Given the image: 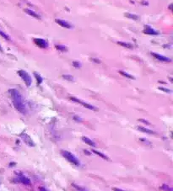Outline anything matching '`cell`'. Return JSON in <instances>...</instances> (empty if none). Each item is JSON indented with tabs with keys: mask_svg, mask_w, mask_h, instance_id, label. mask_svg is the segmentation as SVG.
I'll return each mask as SVG.
<instances>
[{
	"mask_svg": "<svg viewBox=\"0 0 173 191\" xmlns=\"http://www.w3.org/2000/svg\"><path fill=\"white\" fill-rule=\"evenodd\" d=\"M10 94L12 97L13 104H14V106L15 107V109L21 114H24V115L27 114V108L24 102V99L21 95V94L17 89H14V88L10 89Z\"/></svg>",
	"mask_w": 173,
	"mask_h": 191,
	"instance_id": "6da1fadb",
	"label": "cell"
},
{
	"mask_svg": "<svg viewBox=\"0 0 173 191\" xmlns=\"http://www.w3.org/2000/svg\"><path fill=\"white\" fill-rule=\"evenodd\" d=\"M61 154L63 155V157H65V158L67 159L68 162L73 163V164L75 165V166H79L80 162H79V161L78 160L77 157H76L74 154H72V153L68 152V151H62V152H61Z\"/></svg>",
	"mask_w": 173,
	"mask_h": 191,
	"instance_id": "7a4b0ae2",
	"label": "cell"
},
{
	"mask_svg": "<svg viewBox=\"0 0 173 191\" xmlns=\"http://www.w3.org/2000/svg\"><path fill=\"white\" fill-rule=\"evenodd\" d=\"M18 74L22 78V80L25 82L26 86L30 87L31 85L32 80H31V77H30V76L29 73L27 72H26L25 70H19V72H18Z\"/></svg>",
	"mask_w": 173,
	"mask_h": 191,
	"instance_id": "3957f363",
	"label": "cell"
},
{
	"mask_svg": "<svg viewBox=\"0 0 173 191\" xmlns=\"http://www.w3.org/2000/svg\"><path fill=\"white\" fill-rule=\"evenodd\" d=\"M70 99H71V100H73V101H74V102H77V103L80 104V105H82L83 106H84V107H85V108L89 109V110H97V109H96L95 106L90 105V104H88V103H85V102H83V101H81L80 99H78L77 98L71 97V98H70Z\"/></svg>",
	"mask_w": 173,
	"mask_h": 191,
	"instance_id": "277c9868",
	"label": "cell"
},
{
	"mask_svg": "<svg viewBox=\"0 0 173 191\" xmlns=\"http://www.w3.org/2000/svg\"><path fill=\"white\" fill-rule=\"evenodd\" d=\"M34 42L37 46H38L41 48H48V42L46 40L40 38L34 39Z\"/></svg>",
	"mask_w": 173,
	"mask_h": 191,
	"instance_id": "5b68a950",
	"label": "cell"
},
{
	"mask_svg": "<svg viewBox=\"0 0 173 191\" xmlns=\"http://www.w3.org/2000/svg\"><path fill=\"white\" fill-rule=\"evenodd\" d=\"M21 138H22V140L25 142V143H26L28 146H30V147H35V143L33 142V141L31 140V138L27 134H21Z\"/></svg>",
	"mask_w": 173,
	"mask_h": 191,
	"instance_id": "8992f818",
	"label": "cell"
},
{
	"mask_svg": "<svg viewBox=\"0 0 173 191\" xmlns=\"http://www.w3.org/2000/svg\"><path fill=\"white\" fill-rule=\"evenodd\" d=\"M55 22L58 24L59 25H61L62 27H64V28H67V29H71L72 28V25L68 23L66 21L63 20V19H55Z\"/></svg>",
	"mask_w": 173,
	"mask_h": 191,
	"instance_id": "52a82bcc",
	"label": "cell"
},
{
	"mask_svg": "<svg viewBox=\"0 0 173 191\" xmlns=\"http://www.w3.org/2000/svg\"><path fill=\"white\" fill-rule=\"evenodd\" d=\"M152 56H154V58H156L157 60H159V61H161V62H170L172 60L170 59V58H165V57H163V56H161V55H159V54H157V53H154V52H152Z\"/></svg>",
	"mask_w": 173,
	"mask_h": 191,
	"instance_id": "ba28073f",
	"label": "cell"
},
{
	"mask_svg": "<svg viewBox=\"0 0 173 191\" xmlns=\"http://www.w3.org/2000/svg\"><path fill=\"white\" fill-rule=\"evenodd\" d=\"M144 33L145 34H148V35H154V36H156L158 35L159 33L157 31H155L154 29H153L151 27H150L149 25H146L145 26V29L144 30Z\"/></svg>",
	"mask_w": 173,
	"mask_h": 191,
	"instance_id": "9c48e42d",
	"label": "cell"
},
{
	"mask_svg": "<svg viewBox=\"0 0 173 191\" xmlns=\"http://www.w3.org/2000/svg\"><path fill=\"white\" fill-rule=\"evenodd\" d=\"M17 181L21 183H23V184H26V185L30 183V180L27 177H25V176H19V177H18Z\"/></svg>",
	"mask_w": 173,
	"mask_h": 191,
	"instance_id": "30bf717a",
	"label": "cell"
},
{
	"mask_svg": "<svg viewBox=\"0 0 173 191\" xmlns=\"http://www.w3.org/2000/svg\"><path fill=\"white\" fill-rule=\"evenodd\" d=\"M82 140H83L84 142H85L87 145H89V146H90V147H96V143H95L92 140H90V138H88L86 136H83V137H82Z\"/></svg>",
	"mask_w": 173,
	"mask_h": 191,
	"instance_id": "8fae6325",
	"label": "cell"
},
{
	"mask_svg": "<svg viewBox=\"0 0 173 191\" xmlns=\"http://www.w3.org/2000/svg\"><path fill=\"white\" fill-rule=\"evenodd\" d=\"M26 12L29 14V15H31V16H33L34 18H37V19H41V16L37 14L36 12H34V11H32V10H26Z\"/></svg>",
	"mask_w": 173,
	"mask_h": 191,
	"instance_id": "7c38bea8",
	"label": "cell"
},
{
	"mask_svg": "<svg viewBox=\"0 0 173 191\" xmlns=\"http://www.w3.org/2000/svg\"><path fill=\"white\" fill-rule=\"evenodd\" d=\"M92 153H94L96 155H98L99 157H101V158H103V159H105V160H109V158H108V157L106 156L105 154H103V153H100V152H98V151H96V150H92Z\"/></svg>",
	"mask_w": 173,
	"mask_h": 191,
	"instance_id": "4fadbf2b",
	"label": "cell"
},
{
	"mask_svg": "<svg viewBox=\"0 0 173 191\" xmlns=\"http://www.w3.org/2000/svg\"><path fill=\"white\" fill-rule=\"evenodd\" d=\"M138 129H139V131H143V132H145V133L154 134V132L153 131H151V130H149V129H146L145 127H143V126H139V127H138Z\"/></svg>",
	"mask_w": 173,
	"mask_h": 191,
	"instance_id": "5bb4252c",
	"label": "cell"
},
{
	"mask_svg": "<svg viewBox=\"0 0 173 191\" xmlns=\"http://www.w3.org/2000/svg\"><path fill=\"white\" fill-rule=\"evenodd\" d=\"M124 15H125L126 17H128V18H129V19H134V20L139 19V16H138V15H136V14H130V13H126Z\"/></svg>",
	"mask_w": 173,
	"mask_h": 191,
	"instance_id": "9a60e30c",
	"label": "cell"
},
{
	"mask_svg": "<svg viewBox=\"0 0 173 191\" xmlns=\"http://www.w3.org/2000/svg\"><path fill=\"white\" fill-rule=\"evenodd\" d=\"M119 73H120L121 75H123V76L128 77V78H130V79H135L134 77L132 76V75H130V74H128V73H125V72H123V71H120V72H119Z\"/></svg>",
	"mask_w": 173,
	"mask_h": 191,
	"instance_id": "2e32d148",
	"label": "cell"
},
{
	"mask_svg": "<svg viewBox=\"0 0 173 191\" xmlns=\"http://www.w3.org/2000/svg\"><path fill=\"white\" fill-rule=\"evenodd\" d=\"M117 44H118V45H120V46H122V47H123L133 48V46H132L131 44H129V43H125V42L118 41V42H117Z\"/></svg>",
	"mask_w": 173,
	"mask_h": 191,
	"instance_id": "e0dca14e",
	"label": "cell"
},
{
	"mask_svg": "<svg viewBox=\"0 0 173 191\" xmlns=\"http://www.w3.org/2000/svg\"><path fill=\"white\" fill-rule=\"evenodd\" d=\"M34 75L36 77V78H37V83H38V84H41V83H42V81H43V79H42V77H41L40 74H38L37 73H34Z\"/></svg>",
	"mask_w": 173,
	"mask_h": 191,
	"instance_id": "ac0fdd59",
	"label": "cell"
},
{
	"mask_svg": "<svg viewBox=\"0 0 173 191\" xmlns=\"http://www.w3.org/2000/svg\"><path fill=\"white\" fill-rule=\"evenodd\" d=\"M56 48L58 49V51H67L68 49L65 46H61V45H56Z\"/></svg>",
	"mask_w": 173,
	"mask_h": 191,
	"instance_id": "d6986e66",
	"label": "cell"
},
{
	"mask_svg": "<svg viewBox=\"0 0 173 191\" xmlns=\"http://www.w3.org/2000/svg\"><path fill=\"white\" fill-rule=\"evenodd\" d=\"M0 36L3 37V38H4L5 40H10V36H8V35H6L4 32H3L2 30H0Z\"/></svg>",
	"mask_w": 173,
	"mask_h": 191,
	"instance_id": "ffe728a7",
	"label": "cell"
},
{
	"mask_svg": "<svg viewBox=\"0 0 173 191\" xmlns=\"http://www.w3.org/2000/svg\"><path fill=\"white\" fill-rule=\"evenodd\" d=\"M63 77L64 79H66V80H68V81H74V77L71 76V75L65 74V75H63Z\"/></svg>",
	"mask_w": 173,
	"mask_h": 191,
	"instance_id": "44dd1931",
	"label": "cell"
},
{
	"mask_svg": "<svg viewBox=\"0 0 173 191\" xmlns=\"http://www.w3.org/2000/svg\"><path fill=\"white\" fill-rule=\"evenodd\" d=\"M73 186L76 189V190H78L79 191H87L85 189H84V188H81L80 186H77L76 184H74V183H73Z\"/></svg>",
	"mask_w": 173,
	"mask_h": 191,
	"instance_id": "7402d4cb",
	"label": "cell"
},
{
	"mask_svg": "<svg viewBox=\"0 0 173 191\" xmlns=\"http://www.w3.org/2000/svg\"><path fill=\"white\" fill-rule=\"evenodd\" d=\"M162 189H163L165 191H172V190L171 189V188H169L167 185H165V184H164L163 186H162Z\"/></svg>",
	"mask_w": 173,
	"mask_h": 191,
	"instance_id": "603a6c76",
	"label": "cell"
},
{
	"mask_svg": "<svg viewBox=\"0 0 173 191\" xmlns=\"http://www.w3.org/2000/svg\"><path fill=\"white\" fill-rule=\"evenodd\" d=\"M73 65H74V67H81V64H80L79 62H73Z\"/></svg>",
	"mask_w": 173,
	"mask_h": 191,
	"instance_id": "cb8c5ba5",
	"label": "cell"
},
{
	"mask_svg": "<svg viewBox=\"0 0 173 191\" xmlns=\"http://www.w3.org/2000/svg\"><path fill=\"white\" fill-rule=\"evenodd\" d=\"M161 90H163L164 92H167V93H171V90L167 89V88H160Z\"/></svg>",
	"mask_w": 173,
	"mask_h": 191,
	"instance_id": "d4e9b609",
	"label": "cell"
},
{
	"mask_svg": "<svg viewBox=\"0 0 173 191\" xmlns=\"http://www.w3.org/2000/svg\"><path fill=\"white\" fill-rule=\"evenodd\" d=\"M74 120H76L77 121H82V120H81L79 117H78V116H74Z\"/></svg>",
	"mask_w": 173,
	"mask_h": 191,
	"instance_id": "484cf974",
	"label": "cell"
},
{
	"mask_svg": "<svg viewBox=\"0 0 173 191\" xmlns=\"http://www.w3.org/2000/svg\"><path fill=\"white\" fill-rule=\"evenodd\" d=\"M112 190L113 191H126L123 190H121V189H118V188H112Z\"/></svg>",
	"mask_w": 173,
	"mask_h": 191,
	"instance_id": "4316f807",
	"label": "cell"
},
{
	"mask_svg": "<svg viewBox=\"0 0 173 191\" xmlns=\"http://www.w3.org/2000/svg\"><path fill=\"white\" fill-rule=\"evenodd\" d=\"M141 3H142V4H144V5H149V3H148V2H145V1H142Z\"/></svg>",
	"mask_w": 173,
	"mask_h": 191,
	"instance_id": "83f0119b",
	"label": "cell"
},
{
	"mask_svg": "<svg viewBox=\"0 0 173 191\" xmlns=\"http://www.w3.org/2000/svg\"><path fill=\"white\" fill-rule=\"evenodd\" d=\"M139 120L142 121V122H144V123H146V124L150 125V122H148V121H146V120H142V119H141V120Z\"/></svg>",
	"mask_w": 173,
	"mask_h": 191,
	"instance_id": "f1b7e54d",
	"label": "cell"
},
{
	"mask_svg": "<svg viewBox=\"0 0 173 191\" xmlns=\"http://www.w3.org/2000/svg\"><path fill=\"white\" fill-rule=\"evenodd\" d=\"M40 190H41V191H48V190H45L44 188H41Z\"/></svg>",
	"mask_w": 173,
	"mask_h": 191,
	"instance_id": "f546056e",
	"label": "cell"
},
{
	"mask_svg": "<svg viewBox=\"0 0 173 191\" xmlns=\"http://www.w3.org/2000/svg\"><path fill=\"white\" fill-rule=\"evenodd\" d=\"M0 50H1V47H0Z\"/></svg>",
	"mask_w": 173,
	"mask_h": 191,
	"instance_id": "4dcf8cb0",
	"label": "cell"
}]
</instances>
